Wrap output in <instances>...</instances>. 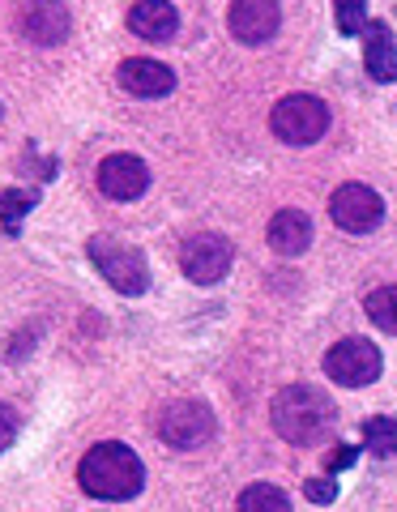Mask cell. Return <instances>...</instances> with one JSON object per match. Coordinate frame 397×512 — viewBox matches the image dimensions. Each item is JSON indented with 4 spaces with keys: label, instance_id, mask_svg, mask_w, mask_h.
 <instances>
[{
    "label": "cell",
    "instance_id": "44dd1931",
    "mask_svg": "<svg viewBox=\"0 0 397 512\" xmlns=\"http://www.w3.org/2000/svg\"><path fill=\"white\" fill-rule=\"evenodd\" d=\"M18 427H22V419H18V410H13L9 402H0V453L18 440Z\"/></svg>",
    "mask_w": 397,
    "mask_h": 512
},
{
    "label": "cell",
    "instance_id": "6da1fadb",
    "mask_svg": "<svg viewBox=\"0 0 397 512\" xmlns=\"http://www.w3.org/2000/svg\"><path fill=\"white\" fill-rule=\"evenodd\" d=\"M269 423L287 444H321L338 423V406L316 384H287L269 402Z\"/></svg>",
    "mask_w": 397,
    "mask_h": 512
},
{
    "label": "cell",
    "instance_id": "2e32d148",
    "mask_svg": "<svg viewBox=\"0 0 397 512\" xmlns=\"http://www.w3.org/2000/svg\"><path fill=\"white\" fill-rule=\"evenodd\" d=\"M363 448L372 457H397V419H389V414L363 419Z\"/></svg>",
    "mask_w": 397,
    "mask_h": 512
},
{
    "label": "cell",
    "instance_id": "4fadbf2b",
    "mask_svg": "<svg viewBox=\"0 0 397 512\" xmlns=\"http://www.w3.org/2000/svg\"><path fill=\"white\" fill-rule=\"evenodd\" d=\"M363 69H368L372 82H397V39L389 22L372 18L368 26H363Z\"/></svg>",
    "mask_w": 397,
    "mask_h": 512
},
{
    "label": "cell",
    "instance_id": "ffe728a7",
    "mask_svg": "<svg viewBox=\"0 0 397 512\" xmlns=\"http://www.w3.org/2000/svg\"><path fill=\"white\" fill-rule=\"evenodd\" d=\"M333 18H338L342 35H363V26H368V5H363V0H342V5H333Z\"/></svg>",
    "mask_w": 397,
    "mask_h": 512
},
{
    "label": "cell",
    "instance_id": "277c9868",
    "mask_svg": "<svg viewBox=\"0 0 397 512\" xmlns=\"http://www.w3.org/2000/svg\"><path fill=\"white\" fill-rule=\"evenodd\" d=\"M269 128H274L278 141H287V146H316L325 133H329V107L325 99H316V94H282L269 111Z\"/></svg>",
    "mask_w": 397,
    "mask_h": 512
},
{
    "label": "cell",
    "instance_id": "9c48e42d",
    "mask_svg": "<svg viewBox=\"0 0 397 512\" xmlns=\"http://www.w3.org/2000/svg\"><path fill=\"white\" fill-rule=\"evenodd\" d=\"M94 180H99V192L111 201H137L150 188V167L137 154H107L99 171H94Z\"/></svg>",
    "mask_w": 397,
    "mask_h": 512
},
{
    "label": "cell",
    "instance_id": "3957f363",
    "mask_svg": "<svg viewBox=\"0 0 397 512\" xmlns=\"http://www.w3.org/2000/svg\"><path fill=\"white\" fill-rule=\"evenodd\" d=\"M86 256L107 278L111 291H120V295H146L150 291V265H146V256H141V248L124 244V239H111V235H94L86 244Z\"/></svg>",
    "mask_w": 397,
    "mask_h": 512
},
{
    "label": "cell",
    "instance_id": "8fae6325",
    "mask_svg": "<svg viewBox=\"0 0 397 512\" xmlns=\"http://www.w3.org/2000/svg\"><path fill=\"white\" fill-rule=\"evenodd\" d=\"M18 30L30 43L56 47L69 39V9L56 5V0H30V5L18 9Z\"/></svg>",
    "mask_w": 397,
    "mask_h": 512
},
{
    "label": "cell",
    "instance_id": "ac0fdd59",
    "mask_svg": "<svg viewBox=\"0 0 397 512\" xmlns=\"http://www.w3.org/2000/svg\"><path fill=\"white\" fill-rule=\"evenodd\" d=\"M240 512H291V500L274 483H252L240 495Z\"/></svg>",
    "mask_w": 397,
    "mask_h": 512
},
{
    "label": "cell",
    "instance_id": "ba28073f",
    "mask_svg": "<svg viewBox=\"0 0 397 512\" xmlns=\"http://www.w3.org/2000/svg\"><path fill=\"white\" fill-rule=\"evenodd\" d=\"M329 218L351 235H368L385 222V201H380V192L368 184H342L329 197Z\"/></svg>",
    "mask_w": 397,
    "mask_h": 512
},
{
    "label": "cell",
    "instance_id": "7402d4cb",
    "mask_svg": "<svg viewBox=\"0 0 397 512\" xmlns=\"http://www.w3.org/2000/svg\"><path fill=\"white\" fill-rule=\"evenodd\" d=\"M304 495L312 504H333V500H338V483H333V478H308Z\"/></svg>",
    "mask_w": 397,
    "mask_h": 512
},
{
    "label": "cell",
    "instance_id": "52a82bcc",
    "mask_svg": "<svg viewBox=\"0 0 397 512\" xmlns=\"http://www.w3.org/2000/svg\"><path fill=\"white\" fill-rule=\"evenodd\" d=\"M235 261V248H231V239L227 235H214V231H201L193 239H184V248H180V269H184V278L188 282H197V286H214L227 278V269Z\"/></svg>",
    "mask_w": 397,
    "mask_h": 512
},
{
    "label": "cell",
    "instance_id": "7a4b0ae2",
    "mask_svg": "<svg viewBox=\"0 0 397 512\" xmlns=\"http://www.w3.org/2000/svg\"><path fill=\"white\" fill-rule=\"evenodd\" d=\"M77 483L90 500H133L146 487V466L129 444L103 440L77 461Z\"/></svg>",
    "mask_w": 397,
    "mask_h": 512
},
{
    "label": "cell",
    "instance_id": "9a60e30c",
    "mask_svg": "<svg viewBox=\"0 0 397 512\" xmlns=\"http://www.w3.org/2000/svg\"><path fill=\"white\" fill-rule=\"evenodd\" d=\"M265 239L278 256H304L308 244H312V218L304 210H278L274 218H269Z\"/></svg>",
    "mask_w": 397,
    "mask_h": 512
},
{
    "label": "cell",
    "instance_id": "7c38bea8",
    "mask_svg": "<svg viewBox=\"0 0 397 512\" xmlns=\"http://www.w3.org/2000/svg\"><path fill=\"white\" fill-rule=\"evenodd\" d=\"M120 86L137 94V99H163V94L176 90V73H171V64H163V60L129 56L120 64Z\"/></svg>",
    "mask_w": 397,
    "mask_h": 512
},
{
    "label": "cell",
    "instance_id": "603a6c76",
    "mask_svg": "<svg viewBox=\"0 0 397 512\" xmlns=\"http://www.w3.org/2000/svg\"><path fill=\"white\" fill-rule=\"evenodd\" d=\"M355 457H359V448H338V453H333V457H325V470H329V478L338 474V470H346V466H351Z\"/></svg>",
    "mask_w": 397,
    "mask_h": 512
},
{
    "label": "cell",
    "instance_id": "8992f818",
    "mask_svg": "<svg viewBox=\"0 0 397 512\" xmlns=\"http://www.w3.org/2000/svg\"><path fill=\"white\" fill-rule=\"evenodd\" d=\"M380 367H385V359L368 338H342L325 350V376L342 389H368L380 380Z\"/></svg>",
    "mask_w": 397,
    "mask_h": 512
},
{
    "label": "cell",
    "instance_id": "e0dca14e",
    "mask_svg": "<svg viewBox=\"0 0 397 512\" xmlns=\"http://www.w3.org/2000/svg\"><path fill=\"white\" fill-rule=\"evenodd\" d=\"M363 312H368V320L376 329H385L397 338V282L393 286H376V291L363 299Z\"/></svg>",
    "mask_w": 397,
    "mask_h": 512
},
{
    "label": "cell",
    "instance_id": "5bb4252c",
    "mask_svg": "<svg viewBox=\"0 0 397 512\" xmlns=\"http://www.w3.org/2000/svg\"><path fill=\"white\" fill-rule=\"evenodd\" d=\"M129 30L146 43H167V39H176V30H180V13H176V5H167V0H137L129 9Z\"/></svg>",
    "mask_w": 397,
    "mask_h": 512
},
{
    "label": "cell",
    "instance_id": "5b68a950",
    "mask_svg": "<svg viewBox=\"0 0 397 512\" xmlns=\"http://www.w3.org/2000/svg\"><path fill=\"white\" fill-rule=\"evenodd\" d=\"M214 410L205 402H171L158 410V440L171 444L176 453H193V448L214 440Z\"/></svg>",
    "mask_w": 397,
    "mask_h": 512
},
{
    "label": "cell",
    "instance_id": "d6986e66",
    "mask_svg": "<svg viewBox=\"0 0 397 512\" xmlns=\"http://www.w3.org/2000/svg\"><path fill=\"white\" fill-rule=\"evenodd\" d=\"M30 210H35V192H30V188H5V192H0V222H5L9 235H18L22 218Z\"/></svg>",
    "mask_w": 397,
    "mask_h": 512
},
{
    "label": "cell",
    "instance_id": "30bf717a",
    "mask_svg": "<svg viewBox=\"0 0 397 512\" xmlns=\"http://www.w3.org/2000/svg\"><path fill=\"white\" fill-rule=\"evenodd\" d=\"M227 26H231V35L240 43L257 47V43H269L278 35L282 9L274 5V0H235L231 13H227Z\"/></svg>",
    "mask_w": 397,
    "mask_h": 512
}]
</instances>
